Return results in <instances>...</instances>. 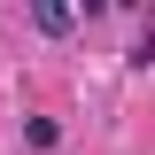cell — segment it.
Instances as JSON below:
<instances>
[{
	"mask_svg": "<svg viewBox=\"0 0 155 155\" xmlns=\"http://www.w3.org/2000/svg\"><path fill=\"white\" fill-rule=\"evenodd\" d=\"M23 8H31V23H39L47 39H70V23H78V8H70V0H23Z\"/></svg>",
	"mask_w": 155,
	"mask_h": 155,
	"instance_id": "obj_1",
	"label": "cell"
},
{
	"mask_svg": "<svg viewBox=\"0 0 155 155\" xmlns=\"http://www.w3.org/2000/svg\"><path fill=\"white\" fill-rule=\"evenodd\" d=\"M23 140H31V147H54L62 124H54V116H31V124H23Z\"/></svg>",
	"mask_w": 155,
	"mask_h": 155,
	"instance_id": "obj_2",
	"label": "cell"
}]
</instances>
